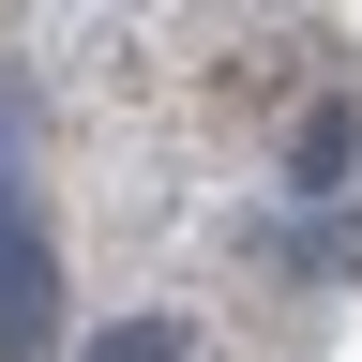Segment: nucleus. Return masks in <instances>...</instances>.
I'll return each instance as SVG.
<instances>
[{
  "mask_svg": "<svg viewBox=\"0 0 362 362\" xmlns=\"http://www.w3.org/2000/svg\"><path fill=\"white\" fill-rule=\"evenodd\" d=\"M347 166H362V90H317L302 136H287V181L302 197H347Z\"/></svg>",
  "mask_w": 362,
  "mask_h": 362,
  "instance_id": "nucleus-2",
  "label": "nucleus"
},
{
  "mask_svg": "<svg viewBox=\"0 0 362 362\" xmlns=\"http://www.w3.org/2000/svg\"><path fill=\"white\" fill-rule=\"evenodd\" d=\"M61 332V242H45V211L0 181V362H30Z\"/></svg>",
  "mask_w": 362,
  "mask_h": 362,
  "instance_id": "nucleus-1",
  "label": "nucleus"
},
{
  "mask_svg": "<svg viewBox=\"0 0 362 362\" xmlns=\"http://www.w3.org/2000/svg\"><path fill=\"white\" fill-rule=\"evenodd\" d=\"M76 362H181V317H106Z\"/></svg>",
  "mask_w": 362,
  "mask_h": 362,
  "instance_id": "nucleus-3",
  "label": "nucleus"
}]
</instances>
